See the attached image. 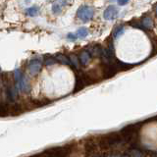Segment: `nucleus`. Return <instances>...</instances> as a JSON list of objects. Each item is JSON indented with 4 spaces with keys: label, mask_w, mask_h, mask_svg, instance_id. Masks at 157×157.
I'll return each instance as SVG.
<instances>
[{
    "label": "nucleus",
    "mask_w": 157,
    "mask_h": 157,
    "mask_svg": "<svg viewBox=\"0 0 157 157\" xmlns=\"http://www.w3.org/2000/svg\"><path fill=\"white\" fill-rule=\"evenodd\" d=\"M140 124H132L123 128L120 132V135L123 139V142H132L136 141L139 136V131L140 129Z\"/></svg>",
    "instance_id": "obj_1"
},
{
    "label": "nucleus",
    "mask_w": 157,
    "mask_h": 157,
    "mask_svg": "<svg viewBox=\"0 0 157 157\" xmlns=\"http://www.w3.org/2000/svg\"><path fill=\"white\" fill-rule=\"evenodd\" d=\"M123 142V139L120 134H117V132H112V134L109 135H106V136H103L100 140H99V147L103 149H106V148H109V147H112L116 144H119Z\"/></svg>",
    "instance_id": "obj_2"
},
{
    "label": "nucleus",
    "mask_w": 157,
    "mask_h": 157,
    "mask_svg": "<svg viewBox=\"0 0 157 157\" xmlns=\"http://www.w3.org/2000/svg\"><path fill=\"white\" fill-rule=\"evenodd\" d=\"M94 16V10L90 6H82L77 11V17L81 20L82 22H88Z\"/></svg>",
    "instance_id": "obj_3"
},
{
    "label": "nucleus",
    "mask_w": 157,
    "mask_h": 157,
    "mask_svg": "<svg viewBox=\"0 0 157 157\" xmlns=\"http://www.w3.org/2000/svg\"><path fill=\"white\" fill-rule=\"evenodd\" d=\"M69 152V149L67 147H53L48 150L44 151L47 157H65Z\"/></svg>",
    "instance_id": "obj_4"
},
{
    "label": "nucleus",
    "mask_w": 157,
    "mask_h": 157,
    "mask_svg": "<svg viewBox=\"0 0 157 157\" xmlns=\"http://www.w3.org/2000/svg\"><path fill=\"white\" fill-rule=\"evenodd\" d=\"M41 67H42L41 61L38 60V59H33V60H31L28 64V71L32 76H36L40 72Z\"/></svg>",
    "instance_id": "obj_5"
},
{
    "label": "nucleus",
    "mask_w": 157,
    "mask_h": 157,
    "mask_svg": "<svg viewBox=\"0 0 157 157\" xmlns=\"http://www.w3.org/2000/svg\"><path fill=\"white\" fill-rule=\"evenodd\" d=\"M118 14H119V10L117 9V7L110 5L105 9L104 13H103V18L106 21H113L118 17Z\"/></svg>",
    "instance_id": "obj_6"
},
{
    "label": "nucleus",
    "mask_w": 157,
    "mask_h": 157,
    "mask_svg": "<svg viewBox=\"0 0 157 157\" xmlns=\"http://www.w3.org/2000/svg\"><path fill=\"white\" fill-rule=\"evenodd\" d=\"M90 58H91L90 53L87 50H83L80 53V55H78V62H80L81 65L86 66L88 65V63H90Z\"/></svg>",
    "instance_id": "obj_7"
},
{
    "label": "nucleus",
    "mask_w": 157,
    "mask_h": 157,
    "mask_svg": "<svg viewBox=\"0 0 157 157\" xmlns=\"http://www.w3.org/2000/svg\"><path fill=\"white\" fill-rule=\"evenodd\" d=\"M17 85H18L19 90L24 91V92H29V90H31V86L29 85L28 80L26 78V77H23L21 78V81L17 82Z\"/></svg>",
    "instance_id": "obj_8"
},
{
    "label": "nucleus",
    "mask_w": 157,
    "mask_h": 157,
    "mask_svg": "<svg viewBox=\"0 0 157 157\" xmlns=\"http://www.w3.org/2000/svg\"><path fill=\"white\" fill-rule=\"evenodd\" d=\"M87 51L90 53V55L93 57H101V54L103 51V48L99 45H91L88 47Z\"/></svg>",
    "instance_id": "obj_9"
},
{
    "label": "nucleus",
    "mask_w": 157,
    "mask_h": 157,
    "mask_svg": "<svg viewBox=\"0 0 157 157\" xmlns=\"http://www.w3.org/2000/svg\"><path fill=\"white\" fill-rule=\"evenodd\" d=\"M7 96L9 98V100L15 101L18 98V92L17 88L14 86H8L7 87Z\"/></svg>",
    "instance_id": "obj_10"
},
{
    "label": "nucleus",
    "mask_w": 157,
    "mask_h": 157,
    "mask_svg": "<svg viewBox=\"0 0 157 157\" xmlns=\"http://www.w3.org/2000/svg\"><path fill=\"white\" fill-rule=\"evenodd\" d=\"M141 26L144 28V29H151L153 28V20L150 17L145 16L141 19Z\"/></svg>",
    "instance_id": "obj_11"
},
{
    "label": "nucleus",
    "mask_w": 157,
    "mask_h": 157,
    "mask_svg": "<svg viewBox=\"0 0 157 157\" xmlns=\"http://www.w3.org/2000/svg\"><path fill=\"white\" fill-rule=\"evenodd\" d=\"M57 62L63 64V65H71L72 66V62L70 60V58H68L67 56H65L64 54H57L55 56Z\"/></svg>",
    "instance_id": "obj_12"
},
{
    "label": "nucleus",
    "mask_w": 157,
    "mask_h": 157,
    "mask_svg": "<svg viewBox=\"0 0 157 157\" xmlns=\"http://www.w3.org/2000/svg\"><path fill=\"white\" fill-rule=\"evenodd\" d=\"M67 2H61V1H59V2H56V3H54L53 5H52V12L54 13V14H59V13H61V11H62V8H63V6L62 5L63 4H66Z\"/></svg>",
    "instance_id": "obj_13"
},
{
    "label": "nucleus",
    "mask_w": 157,
    "mask_h": 157,
    "mask_svg": "<svg viewBox=\"0 0 157 157\" xmlns=\"http://www.w3.org/2000/svg\"><path fill=\"white\" fill-rule=\"evenodd\" d=\"M124 31L125 29L123 26H118L117 28L114 29V31H113V37H114L115 39L119 38L123 33H124Z\"/></svg>",
    "instance_id": "obj_14"
},
{
    "label": "nucleus",
    "mask_w": 157,
    "mask_h": 157,
    "mask_svg": "<svg viewBox=\"0 0 157 157\" xmlns=\"http://www.w3.org/2000/svg\"><path fill=\"white\" fill-rule=\"evenodd\" d=\"M129 155L131 157H144V152L140 151V149H136V148H132L129 151Z\"/></svg>",
    "instance_id": "obj_15"
},
{
    "label": "nucleus",
    "mask_w": 157,
    "mask_h": 157,
    "mask_svg": "<svg viewBox=\"0 0 157 157\" xmlns=\"http://www.w3.org/2000/svg\"><path fill=\"white\" fill-rule=\"evenodd\" d=\"M88 36V31L86 28H81L77 31L76 36L77 37H86Z\"/></svg>",
    "instance_id": "obj_16"
},
{
    "label": "nucleus",
    "mask_w": 157,
    "mask_h": 157,
    "mask_svg": "<svg viewBox=\"0 0 157 157\" xmlns=\"http://www.w3.org/2000/svg\"><path fill=\"white\" fill-rule=\"evenodd\" d=\"M38 11H39V9H38L36 6H34V7H29V8H28V9L26 10V14L28 15V16H32V17H33V16H36V15L38 13Z\"/></svg>",
    "instance_id": "obj_17"
},
{
    "label": "nucleus",
    "mask_w": 157,
    "mask_h": 157,
    "mask_svg": "<svg viewBox=\"0 0 157 157\" xmlns=\"http://www.w3.org/2000/svg\"><path fill=\"white\" fill-rule=\"evenodd\" d=\"M14 80L16 81L17 82H20L21 81V78L24 77V75H23V73H22V71L20 70V69H16V70L14 71Z\"/></svg>",
    "instance_id": "obj_18"
},
{
    "label": "nucleus",
    "mask_w": 157,
    "mask_h": 157,
    "mask_svg": "<svg viewBox=\"0 0 157 157\" xmlns=\"http://www.w3.org/2000/svg\"><path fill=\"white\" fill-rule=\"evenodd\" d=\"M57 62L55 57H46L45 58V65L49 66V65H53Z\"/></svg>",
    "instance_id": "obj_19"
},
{
    "label": "nucleus",
    "mask_w": 157,
    "mask_h": 157,
    "mask_svg": "<svg viewBox=\"0 0 157 157\" xmlns=\"http://www.w3.org/2000/svg\"><path fill=\"white\" fill-rule=\"evenodd\" d=\"M70 60H71V62H72V66H74L75 68H78V63H80V62H78V57L74 56V55H71V56H70Z\"/></svg>",
    "instance_id": "obj_20"
},
{
    "label": "nucleus",
    "mask_w": 157,
    "mask_h": 157,
    "mask_svg": "<svg viewBox=\"0 0 157 157\" xmlns=\"http://www.w3.org/2000/svg\"><path fill=\"white\" fill-rule=\"evenodd\" d=\"M106 157H122V156H120V154L117 153V152H110V153H108Z\"/></svg>",
    "instance_id": "obj_21"
},
{
    "label": "nucleus",
    "mask_w": 157,
    "mask_h": 157,
    "mask_svg": "<svg viewBox=\"0 0 157 157\" xmlns=\"http://www.w3.org/2000/svg\"><path fill=\"white\" fill-rule=\"evenodd\" d=\"M68 37H69V39H72V40H75V39H76V36H74V34L73 33H69L68 34Z\"/></svg>",
    "instance_id": "obj_22"
},
{
    "label": "nucleus",
    "mask_w": 157,
    "mask_h": 157,
    "mask_svg": "<svg viewBox=\"0 0 157 157\" xmlns=\"http://www.w3.org/2000/svg\"><path fill=\"white\" fill-rule=\"evenodd\" d=\"M127 3H128V1H118V4L122 5V6H123V5H126Z\"/></svg>",
    "instance_id": "obj_23"
},
{
    "label": "nucleus",
    "mask_w": 157,
    "mask_h": 157,
    "mask_svg": "<svg viewBox=\"0 0 157 157\" xmlns=\"http://www.w3.org/2000/svg\"><path fill=\"white\" fill-rule=\"evenodd\" d=\"M154 10H155V13H156V15H157V4L155 5V7H154Z\"/></svg>",
    "instance_id": "obj_24"
},
{
    "label": "nucleus",
    "mask_w": 157,
    "mask_h": 157,
    "mask_svg": "<svg viewBox=\"0 0 157 157\" xmlns=\"http://www.w3.org/2000/svg\"><path fill=\"white\" fill-rule=\"evenodd\" d=\"M122 157H131L130 155H128V154H125V155H123Z\"/></svg>",
    "instance_id": "obj_25"
}]
</instances>
